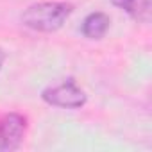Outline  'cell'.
Returning <instances> with one entry per match:
<instances>
[{"label":"cell","instance_id":"277c9868","mask_svg":"<svg viewBox=\"0 0 152 152\" xmlns=\"http://www.w3.org/2000/svg\"><path fill=\"white\" fill-rule=\"evenodd\" d=\"M113 4L141 23L150 22V13H152L150 0H113Z\"/></svg>","mask_w":152,"mask_h":152},{"label":"cell","instance_id":"7a4b0ae2","mask_svg":"<svg viewBox=\"0 0 152 152\" xmlns=\"http://www.w3.org/2000/svg\"><path fill=\"white\" fill-rule=\"evenodd\" d=\"M41 97L47 104L56 106V107H66V109H77L86 104L84 91L72 79H68L57 86H50V88L43 90Z\"/></svg>","mask_w":152,"mask_h":152},{"label":"cell","instance_id":"6da1fadb","mask_svg":"<svg viewBox=\"0 0 152 152\" xmlns=\"http://www.w3.org/2000/svg\"><path fill=\"white\" fill-rule=\"evenodd\" d=\"M73 13V6L66 2H39L29 6L22 15V23L32 31L54 32L63 27V23Z\"/></svg>","mask_w":152,"mask_h":152},{"label":"cell","instance_id":"8992f818","mask_svg":"<svg viewBox=\"0 0 152 152\" xmlns=\"http://www.w3.org/2000/svg\"><path fill=\"white\" fill-rule=\"evenodd\" d=\"M4 61H6V52L0 48V70H2V64H4Z\"/></svg>","mask_w":152,"mask_h":152},{"label":"cell","instance_id":"3957f363","mask_svg":"<svg viewBox=\"0 0 152 152\" xmlns=\"http://www.w3.org/2000/svg\"><path fill=\"white\" fill-rule=\"evenodd\" d=\"M27 129L25 116L18 113H7L0 118V148L15 150L20 147Z\"/></svg>","mask_w":152,"mask_h":152},{"label":"cell","instance_id":"5b68a950","mask_svg":"<svg viewBox=\"0 0 152 152\" xmlns=\"http://www.w3.org/2000/svg\"><path fill=\"white\" fill-rule=\"evenodd\" d=\"M109 16L104 13H91L83 22V34L90 39H100L109 29Z\"/></svg>","mask_w":152,"mask_h":152}]
</instances>
